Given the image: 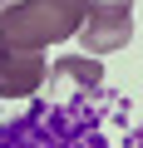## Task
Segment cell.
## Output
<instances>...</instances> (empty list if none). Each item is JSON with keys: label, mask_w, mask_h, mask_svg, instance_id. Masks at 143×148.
I'll list each match as a JSON object with an SVG mask.
<instances>
[{"label": "cell", "mask_w": 143, "mask_h": 148, "mask_svg": "<svg viewBox=\"0 0 143 148\" xmlns=\"http://www.w3.org/2000/svg\"><path fill=\"white\" fill-rule=\"evenodd\" d=\"M84 54H114L133 40V0H84V25L74 35Z\"/></svg>", "instance_id": "2"}, {"label": "cell", "mask_w": 143, "mask_h": 148, "mask_svg": "<svg viewBox=\"0 0 143 148\" xmlns=\"http://www.w3.org/2000/svg\"><path fill=\"white\" fill-rule=\"evenodd\" d=\"M84 25V0H10L0 5V45L44 54L59 40H74Z\"/></svg>", "instance_id": "1"}, {"label": "cell", "mask_w": 143, "mask_h": 148, "mask_svg": "<svg viewBox=\"0 0 143 148\" xmlns=\"http://www.w3.org/2000/svg\"><path fill=\"white\" fill-rule=\"evenodd\" d=\"M0 5H10V0H0Z\"/></svg>", "instance_id": "5"}, {"label": "cell", "mask_w": 143, "mask_h": 148, "mask_svg": "<svg viewBox=\"0 0 143 148\" xmlns=\"http://www.w3.org/2000/svg\"><path fill=\"white\" fill-rule=\"evenodd\" d=\"M99 64H94V54H74V59H59L54 69H49V89L64 99L69 89H94L99 84Z\"/></svg>", "instance_id": "4"}, {"label": "cell", "mask_w": 143, "mask_h": 148, "mask_svg": "<svg viewBox=\"0 0 143 148\" xmlns=\"http://www.w3.org/2000/svg\"><path fill=\"white\" fill-rule=\"evenodd\" d=\"M49 79V64L35 49H10L0 45V99H30Z\"/></svg>", "instance_id": "3"}]
</instances>
